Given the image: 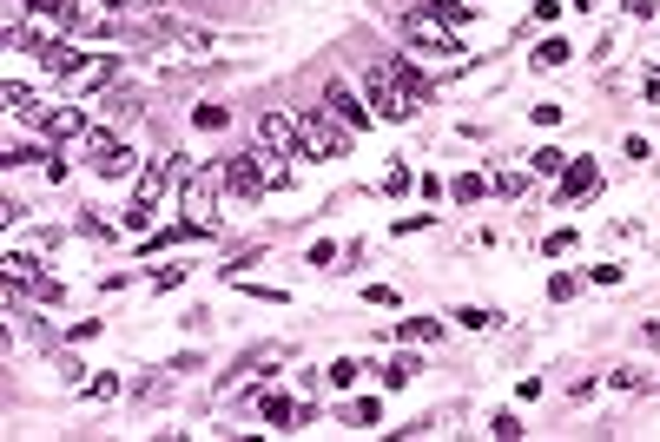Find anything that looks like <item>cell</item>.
Instances as JSON below:
<instances>
[{"label": "cell", "mask_w": 660, "mask_h": 442, "mask_svg": "<svg viewBox=\"0 0 660 442\" xmlns=\"http://www.w3.org/2000/svg\"><path fill=\"white\" fill-rule=\"evenodd\" d=\"M172 165H179V212L192 218V225L218 231V192H225L218 165H198V159H172Z\"/></svg>", "instance_id": "1"}, {"label": "cell", "mask_w": 660, "mask_h": 442, "mask_svg": "<svg viewBox=\"0 0 660 442\" xmlns=\"http://www.w3.org/2000/svg\"><path fill=\"white\" fill-rule=\"evenodd\" d=\"M218 179H225V192L231 198H264V192H278V185H291V172L284 165H271V152H238V159H218Z\"/></svg>", "instance_id": "2"}, {"label": "cell", "mask_w": 660, "mask_h": 442, "mask_svg": "<svg viewBox=\"0 0 660 442\" xmlns=\"http://www.w3.org/2000/svg\"><path fill=\"white\" fill-rule=\"evenodd\" d=\"M397 33L416 46V54H430V60H449V66H455V60H469V54H463V40L449 33V21H436V13H422V7H410V13H403V21H397Z\"/></svg>", "instance_id": "3"}, {"label": "cell", "mask_w": 660, "mask_h": 442, "mask_svg": "<svg viewBox=\"0 0 660 442\" xmlns=\"http://www.w3.org/2000/svg\"><path fill=\"white\" fill-rule=\"evenodd\" d=\"M291 119H297V152H304V159H337V152L357 139V132H344L324 106H317V113H291Z\"/></svg>", "instance_id": "4"}, {"label": "cell", "mask_w": 660, "mask_h": 442, "mask_svg": "<svg viewBox=\"0 0 660 442\" xmlns=\"http://www.w3.org/2000/svg\"><path fill=\"white\" fill-rule=\"evenodd\" d=\"M363 93H370V113H377V119H410V113H416V99H410V87L397 79V66H370V73H363Z\"/></svg>", "instance_id": "5"}, {"label": "cell", "mask_w": 660, "mask_h": 442, "mask_svg": "<svg viewBox=\"0 0 660 442\" xmlns=\"http://www.w3.org/2000/svg\"><path fill=\"white\" fill-rule=\"evenodd\" d=\"M165 185H179V165H172V159H165V165H146V172H139V192H132L126 231H146V218H152V205L165 198Z\"/></svg>", "instance_id": "6"}, {"label": "cell", "mask_w": 660, "mask_h": 442, "mask_svg": "<svg viewBox=\"0 0 660 442\" xmlns=\"http://www.w3.org/2000/svg\"><path fill=\"white\" fill-rule=\"evenodd\" d=\"M87 159H93L99 179H132V172H146V165L132 159L120 139H106V132H87Z\"/></svg>", "instance_id": "7"}, {"label": "cell", "mask_w": 660, "mask_h": 442, "mask_svg": "<svg viewBox=\"0 0 660 442\" xmlns=\"http://www.w3.org/2000/svg\"><path fill=\"white\" fill-rule=\"evenodd\" d=\"M258 146L271 152V159L291 165V159H297V119H291V113H264V119H258Z\"/></svg>", "instance_id": "8"}, {"label": "cell", "mask_w": 660, "mask_h": 442, "mask_svg": "<svg viewBox=\"0 0 660 442\" xmlns=\"http://www.w3.org/2000/svg\"><path fill=\"white\" fill-rule=\"evenodd\" d=\"M324 113H330V119H337V126H344V132H363L370 119H377V113H370V106H363L357 93L344 87V79H330V93H324Z\"/></svg>", "instance_id": "9"}, {"label": "cell", "mask_w": 660, "mask_h": 442, "mask_svg": "<svg viewBox=\"0 0 660 442\" xmlns=\"http://www.w3.org/2000/svg\"><path fill=\"white\" fill-rule=\"evenodd\" d=\"M40 132H46L54 146L87 139V113H79V106H46V113H40Z\"/></svg>", "instance_id": "10"}, {"label": "cell", "mask_w": 660, "mask_h": 442, "mask_svg": "<svg viewBox=\"0 0 660 442\" xmlns=\"http://www.w3.org/2000/svg\"><path fill=\"white\" fill-rule=\"evenodd\" d=\"M258 416L271 422V429H291V422H304V416H311V410H304L297 396H284V389H271V396L258 403Z\"/></svg>", "instance_id": "11"}, {"label": "cell", "mask_w": 660, "mask_h": 442, "mask_svg": "<svg viewBox=\"0 0 660 442\" xmlns=\"http://www.w3.org/2000/svg\"><path fill=\"white\" fill-rule=\"evenodd\" d=\"M0 99H7V113L27 119V126H40V113H46V99L33 93V87H21V79H7V87H0Z\"/></svg>", "instance_id": "12"}, {"label": "cell", "mask_w": 660, "mask_h": 442, "mask_svg": "<svg viewBox=\"0 0 660 442\" xmlns=\"http://www.w3.org/2000/svg\"><path fill=\"white\" fill-rule=\"evenodd\" d=\"M278 363H284V350H278V344H264V350L238 356V363H231V389H245L251 377H258V370H278Z\"/></svg>", "instance_id": "13"}, {"label": "cell", "mask_w": 660, "mask_h": 442, "mask_svg": "<svg viewBox=\"0 0 660 442\" xmlns=\"http://www.w3.org/2000/svg\"><path fill=\"white\" fill-rule=\"evenodd\" d=\"M595 159H568V172H562V198H581V192H595Z\"/></svg>", "instance_id": "14"}, {"label": "cell", "mask_w": 660, "mask_h": 442, "mask_svg": "<svg viewBox=\"0 0 660 442\" xmlns=\"http://www.w3.org/2000/svg\"><path fill=\"white\" fill-rule=\"evenodd\" d=\"M113 73H120V60H87L73 79H66V87H73V93H93V87H106Z\"/></svg>", "instance_id": "15"}, {"label": "cell", "mask_w": 660, "mask_h": 442, "mask_svg": "<svg viewBox=\"0 0 660 442\" xmlns=\"http://www.w3.org/2000/svg\"><path fill=\"white\" fill-rule=\"evenodd\" d=\"M397 337H403V344H436L443 324H436V317H410V324H397Z\"/></svg>", "instance_id": "16"}, {"label": "cell", "mask_w": 660, "mask_h": 442, "mask_svg": "<svg viewBox=\"0 0 660 442\" xmlns=\"http://www.w3.org/2000/svg\"><path fill=\"white\" fill-rule=\"evenodd\" d=\"M562 60H568V40H541L529 66H535V73H555V66H562Z\"/></svg>", "instance_id": "17"}, {"label": "cell", "mask_w": 660, "mask_h": 442, "mask_svg": "<svg viewBox=\"0 0 660 442\" xmlns=\"http://www.w3.org/2000/svg\"><path fill=\"white\" fill-rule=\"evenodd\" d=\"M397 79H403V87H410V99H416V106H422V99H430L436 87H430V79H422L416 73V60H397Z\"/></svg>", "instance_id": "18"}, {"label": "cell", "mask_w": 660, "mask_h": 442, "mask_svg": "<svg viewBox=\"0 0 660 442\" xmlns=\"http://www.w3.org/2000/svg\"><path fill=\"white\" fill-rule=\"evenodd\" d=\"M422 13H436V21H449V27L476 21V7H455V0H422Z\"/></svg>", "instance_id": "19"}, {"label": "cell", "mask_w": 660, "mask_h": 442, "mask_svg": "<svg viewBox=\"0 0 660 442\" xmlns=\"http://www.w3.org/2000/svg\"><path fill=\"white\" fill-rule=\"evenodd\" d=\"M529 172H541V179H562V172H568V159H562L555 146H541L535 159H529Z\"/></svg>", "instance_id": "20"}, {"label": "cell", "mask_w": 660, "mask_h": 442, "mask_svg": "<svg viewBox=\"0 0 660 442\" xmlns=\"http://www.w3.org/2000/svg\"><path fill=\"white\" fill-rule=\"evenodd\" d=\"M455 324H463V330H496L502 317H496V311H482V304H463V311H455Z\"/></svg>", "instance_id": "21"}, {"label": "cell", "mask_w": 660, "mask_h": 442, "mask_svg": "<svg viewBox=\"0 0 660 442\" xmlns=\"http://www.w3.org/2000/svg\"><path fill=\"white\" fill-rule=\"evenodd\" d=\"M416 377V356H390V363H383V389H403Z\"/></svg>", "instance_id": "22"}, {"label": "cell", "mask_w": 660, "mask_h": 442, "mask_svg": "<svg viewBox=\"0 0 660 442\" xmlns=\"http://www.w3.org/2000/svg\"><path fill=\"white\" fill-rule=\"evenodd\" d=\"M192 119H198V126H205V132H225V126H231V113L218 106V99H205V106H198Z\"/></svg>", "instance_id": "23"}, {"label": "cell", "mask_w": 660, "mask_h": 442, "mask_svg": "<svg viewBox=\"0 0 660 442\" xmlns=\"http://www.w3.org/2000/svg\"><path fill=\"white\" fill-rule=\"evenodd\" d=\"M489 192H502V198H522V192H529V179H522V172H496V179H489Z\"/></svg>", "instance_id": "24"}, {"label": "cell", "mask_w": 660, "mask_h": 442, "mask_svg": "<svg viewBox=\"0 0 660 442\" xmlns=\"http://www.w3.org/2000/svg\"><path fill=\"white\" fill-rule=\"evenodd\" d=\"M324 377H330L337 389H350V383H357V356H337V363L324 370Z\"/></svg>", "instance_id": "25"}, {"label": "cell", "mask_w": 660, "mask_h": 442, "mask_svg": "<svg viewBox=\"0 0 660 442\" xmlns=\"http://www.w3.org/2000/svg\"><path fill=\"white\" fill-rule=\"evenodd\" d=\"M607 383H614V389H647V370H634V363H621V370H614V377H607Z\"/></svg>", "instance_id": "26"}, {"label": "cell", "mask_w": 660, "mask_h": 442, "mask_svg": "<svg viewBox=\"0 0 660 442\" xmlns=\"http://www.w3.org/2000/svg\"><path fill=\"white\" fill-rule=\"evenodd\" d=\"M79 231H87V238H120V231L106 225V212H79Z\"/></svg>", "instance_id": "27"}, {"label": "cell", "mask_w": 660, "mask_h": 442, "mask_svg": "<svg viewBox=\"0 0 660 442\" xmlns=\"http://www.w3.org/2000/svg\"><path fill=\"white\" fill-rule=\"evenodd\" d=\"M27 7H33V13H46V21H66V13H73L79 0H27Z\"/></svg>", "instance_id": "28"}, {"label": "cell", "mask_w": 660, "mask_h": 442, "mask_svg": "<svg viewBox=\"0 0 660 442\" xmlns=\"http://www.w3.org/2000/svg\"><path fill=\"white\" fill-rule=\"evenodd\" d=\"M410 185H416V172H410V165H397V172H383V192H390V198H397V192H410Z\"/></svg>", "instance_id": "29"}, {"label": "cell", "mask_w": 660, "mask_h": 442, "mask_svg": "<svg viewBox=\"0 0 660 442\" xmlns=\"http://www.w3.org/2000/svg\"><path fill=\"white\" fill-rule=\"evenodd\" d=\"M541 251H548V258H562V251H574V231L562 225V231H548V238H541Z\"/></svg>", "instance_id": "30"}, {"label": "cell", "mask_w": 660, "mask_h": 442, "mask_svg": "<svg viewBox=\"0 0 660 442\" xmlns=\"http://www.w3.org/2000/svg\"><path fill=\"white\" fill-rule=\"evenodd\" d=\"M482 192H489V179H476V172L455 179V198H463V205H469V198H482Z\"/></svg>", "instance_id": "31"}, {"label": "cell", "mask_w": 660, "mask_h": 442, "mask_svg": "<svg viewBox=\"0 0 660 442\" xmlns=\"http://www.w3.org/2000/svg\"><path fill=\"white\" fill-rule=\"evenodd\" d=\"M621 13H628V21H654L660 0H621Z\"/></svg>", "instance_id": "32"}, {"label": "cell", "mask_w": 660, "mask_h": 442, "mask_svg": "<svg viewBox=\"0 0 660 442\" xmlns=\"http://www.w3.org/2000/svg\"><path fill=\"white\" fill-rule=\"evenodd\" d=\"M87 396H93V403H106V396H120V377H93V383H87Z\"/></svg>", "instance_id": "33"}, {"label": "cell", "mask_w": 660, "mask_h": 442, "mask_svg": "<svg viewBox=\"0 0 660 442\" xmlns=\"http://www.w3.org/2000/svg\"><path fill=\"white\" fill-rule=\"evenodd\" d=\"M489 436H496V442H515L522 422H515V416H496V422H489Z\"/></svg>", "instance_id": "34"}, {"label": "cell", "mask_w": 660, "mask_h": 442, "mask_svg": "<svg viewBox=\"0 0 660 442\" xmlns=\"http://www.w3.org/2000/svg\"><path fill=\"white\" fill-rule=\"evenodd\" d=\"M179 278H185V271H179V264H159V271H152V291H172V284H179Z\"/></svg>", "instance_id": "35"}, {"label": "cell", "mask_w": 660, "mask_h": 442, "mask_svg": "<svg viewBox=\"0 0 660 442\" xmlns=\"http://www.w3.org/2000/svg\"><path fill=\"white\" fill-rule=\"evenodd\" d=\"M529 119H535V126H562V106H555V99H541V106H535Z\"/></svg>", "instance_id": "36"}, {"label": "cell", "mask_w": 660, "mask_h": 442, "mask_svg": "<svg viewBox=\"0 0 660 442\" xmlns=\"http://www.w3.org/2000/svg\"><path fill=\"white\" fill-rule=\"evenodd\" d=\"M377 416H383V410H377V403H370V396H363V403H350V422H363V429H370V422H377Z\"/></svg>", "instance_id": "37"}, {"label": "cell", "mask_w": 660, "mask_h": 442, "mask_svg": "<svg viewBox=\"0 0 660 442\" xmlns=\"http://www.w3.org/2000/svg\"><path fill=\"white\" fill-rule=\"evenodd\" d=\"M640 337H647V344H660V324H647V330H640Z\"/></svg>", "instance_id": "38"}, {"label": "cell", "mask_w": 660, "mask_h": 442, "mask_svg": "<svg viewBox=\"0 0 660 442\" xmlns=\"http://www.w3.org/2000/svg\"><path fill=\"white\" fill-rule=\"evenodd\" d=\"M106 7H132V0H106Z\"/></svg>", "instance_id": "39"}, {"label": "cell", "mask_w": 660, "mask_h": 442, "mask_svg": "<svg viewBox=\"0 0 660 442\" xmlns=\"http://www.w3.org/2000/svg\"><path fill=\"white\" fill-rule=\"evenodd\" d=\"M139 7H165V0H139Z\"/></svg>", "instance_id": "40"}]
</instances>
